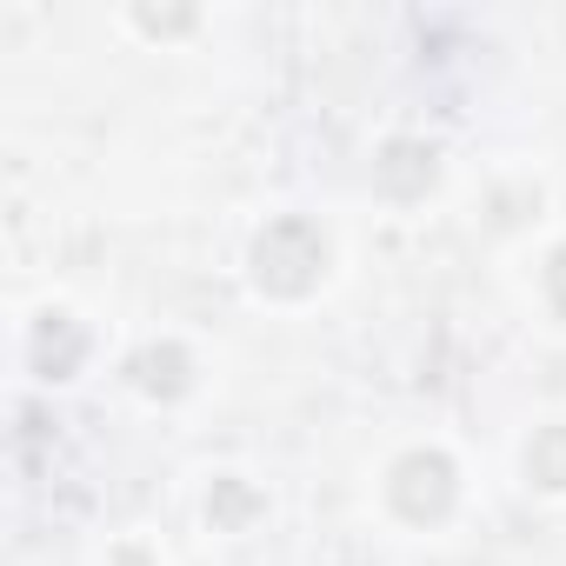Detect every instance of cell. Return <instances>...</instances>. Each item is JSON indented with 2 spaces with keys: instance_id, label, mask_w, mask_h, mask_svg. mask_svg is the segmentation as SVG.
<instances>
[{
  "instance_id": "obj_1",
  "label": "cell",
  "mask_w": 566,
  "mask_h": 566,
  "mask_svg": "<svg viewBox=\"0 0 566 566\" xmlns=\"http://www.w3.org/2000/svg\"><path fill=\"white\" fill-rule=\"evenodd\" d=\"M321 266H327V240L314 220H273L253 240V287L273 301H301L321 287Z\"/></svg>"
},
{
  "instance_id": "obj_2",
  "label": "cell",
  "mask_w": 566,
  "mask_h": 566,
  "mask_svg": "<svg viewBox=\"0 0 566 566\" xmlns=\"http://www.w3.org/2000/svg\"><path fill=\"white\" fill-rule=\"evenodd\" d=\"M387 500H394L400 520L433 526V520L453 513V500H460V473H453L447 453H407V460L394 467V480H387Z\"/></svg>"
},
{
  "instance_id": "obj_3",
  "label": "cell",
  "mask_w": 566,
  "mask_h": 566,
  "mask_svg": "<svg viewBox=\"0 0 566 566\" xmlns=\"http://www.w3.org/2000/svg\"><path fill=\"white\" fill-rule=\"evenodd\" d=\"M433 174H440V154H433L427 140H387L380 160H374V180H380V193H394V200H420V193L433 187Z\"/></svg>"
},
{
  "instance_id": "obj_4",
  "label": "cell",
  "mask_w": 566,
  "mask_h": 566,
  "mask_svg": "<svg viewBox=\"0 0 566 566\" xmlns=\"http://www.w3.org/2000/svg\"><path fill=\"white\" fill-rule=\"evenodd\" d=\"M81 354H87V334H81L67 314H48V321L34 327V374L67 380V374L81 367Z\"/></svg>"
},
{
  "instance_id": "obj_5",
  "label": "cell",
  "mask_w": 566,
  "mask_h": 566,
  "mask_svg": "<svg viewBox=\"0 0 566 566\" xmlns=\"http://www.w3.org/2000/svg\"><path fill=\"white\" fill-rule=\"evenodd\" d=\"M187 374H193V360H187V347H147V354H134V387L140 394H154V400H174V394H187Z\"/></svg>"
},
{
  "instance_id": "obj_6",
  "label": "cell",
  "mask_w": 566,
  "mask_h": 566,
  "mask_svg": "<svg viewBox=\"0 0 566 566\" xmlns=\"http://www.w3.org/2000/svg\"><path fill=\"white\" fill-rule=\"evenodd\" d=\"M526 473L539 486H566V427H539L526 447Z\"/></svg>"
},
{
  "instance_id": "obj_7",
  "label": "cell",
  "mask_w": 566,
  "mask_h": 566,
  "mask_svg": "<svg viewBox=\"0 0 566 566\" xmlns=\"http://www.w3.org/2000/svg\"><path fill=\"white\" fill-rule=\"evenodd\" d=\"M546 301H553V314H566V247L546 260Z\"/></svg>"
},
{
  "instance_id": "obj_8",
  "label": "cell",
  "mask_w": 566,
  "mask_h": 566,
  "mask_svg": "<svg viewBox=\"0 0 566 566\" xmlns=\"http://www.w3.org/2000/svg\"><path fill=\"white\" fill-rule=\"evenodd\" d=\"M187 21H193V14H140L147 34H174V28H187Z\"/></svg>"
}]
</instances>
